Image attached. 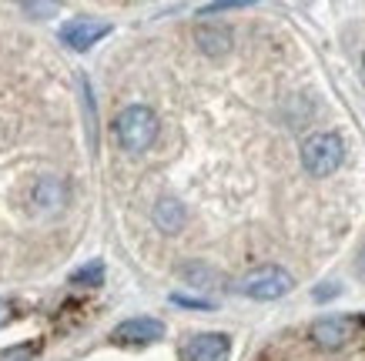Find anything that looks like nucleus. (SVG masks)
I'll use <instances>...</instances> for the list:
<instances>
[{
  "instance_id": "nucleus-1",
  "label": "nucleus",
  "mask_w": 365,
  "mask_h": 361,
  "mask_svg": "<svg viewBox=\"0 0 365 361\" xmlns=\"http://www.w3.org/2000/svg\"><path fill=\"white\" fill-rule=\"evenodd\" d=\"M158 131H161V120H158V114L148 104H128L118 114V120H114L118 144L128 154H144L158 141Z\"/></svg>"
},
{
  "instance_id": "nucleus-13",
  "label": "nucleus",
  "mask_w": 365,
  "mask_h": 361,
  "mask_svg": "<svg viewBox=\"0 0 365 361\" xmlns=\"http://www.w3.org/2000/svg\"><path fill=\"white\" fill-rule=\"evenodd\" d=\"M171 301L181 308H198V311H215V301L208 298H188V295H171Z\"/></svg>"
},
{
  "instance_id": "nucleus-7",
  "label": "nucleus",
  "mask_w": 365,
  "mask_h": 361,
  "mask_svg": "<svg viewBox=\"0 0 365 361\" xmlns=\"http://www.w3.org/2000/svg\"><path fill=\"white\" fill-rule=\"evenodd\" d=\"M232 338L225 331H201L185 345V361H228Z\"/></svg>"
},
{
  "instance_id": "nucleus-11",
  "label": "nucleus",
  "mask_w": 365,
  "mask_h": 361,
  "mask_svg": "<svg viewBox=\"0 0 365 361\" xmlns=\"http://www.w3.org/2000/svg\"><path fill=\"white\" fill-rule=\"evenodd\" d=\"M71 285H78V288H98L104 285V261L101 258H94V261H88L84 268H78V271L71 274Z\"/></svg>"
},
{
  "instance_id": "nucleus-9",
  "label": "nucleus",
  "mask_w": 365,
  "mask_h": 361,
  "mask_svg": "<svg viewBox=\"0 0 365 361\" xmlns=\"http://www.w3.org/2000/svg\"><path fill=\"white\" fill-rule=\"evenodd\" d=\"M151 221L158 224V231L178 234V231L188 224V211H185V204L175 201V197H161V201L155 204V211H151Z\"/></svg>"
},
{
  "instance_id": "nucleus-6",
  "label": "nucleus",
  "mask_w": 365,
  "mask_h": 361,
  "mask_svg": "<svg viewBox=\"0 0 365 361\" xmlns=\"http://www.w3.org/2000/svg\"><path fill=\"white\" fill-rule=\"evenodd\" d=\"M161 338H165V321L148 318V315L128 318V321H121L111 331V341H118V345H155Z\"/></svg>"
},
{
  "instance_id": "nucleus-3",
  "label": "nucleus",
  "mask_w": 365,
  "mask_h": 361,
  "mask_svg": "<svg viewBox=\"0 0 365 361\" xmlns=\"http://www.w3.org/2000/svg\"><path fill=\"white\" fill-rule=\"evenodd\" d=\"M292 288H295V278H292L282 264H262V268L248 271L245 278H238L235 291L245 298H252V301H278V298H285Z\"/></svg>"
},
{
  "instance_id": "nucleus-14",
  "label": "nucleus",
  "mask_w": 365,
  "mask_h": 361,
  "mask_svg": "<svg viewBox=\"0 0 365 361\" xmlns=\"http://www.w3.org/2000/svg\"><path fill=\"white\" fill-rule=\"evenodd\" d=\"M245 4L242 0H222V4H208V7H201V17H208V14H222V11H242Z\"/></svg>"
},
{
  "instance_id": "nucleus-4",
  "label": "nucleus",
  "mask_w": 365,
  "mask_h": 361,
  "mask_svg": "<svg viewBox=\"0 0 365 361\" xmlns=\"http://www.w3.org/2000/svg\"><path fill=\"white\" fill-rule=\"evenodd\" d=\"M355 331H359V321H355V318L329 315V318L312 321L309 341L315 345V348H322V351H339V348H345V345L355 338Z\"/></svg>"
},
{
  "instance_id": "nucleus-10",
  "label": "nucleus",
  "mask_w": 365,
  "mask_h": 361,
  "mask_svg": "<svg viewBox=\"0 0 365 361\" xmlns=\"http://www.w3.org/2000/svg\"><path fill=\"white\" fill-rule=\"evenodd\" d=\"M64 181L61 177H41L37 184H34V201L37 204H44V208H61L64 204Z\"/></svg>"
},
{
  "instance_id": "nucleus-16",
  "label": "nucleus",
  "mask_w": 365,
  "mask_h": 361,
  "mask_svg": "<svg viewBox=\"0 0 365 361\" xmlns=\"http://www.w3.org/2000/svg\"><path fill=\"white\" fill-rule=\"evenodd\" d=\"M7 318H11V308H7V301H0V328L7 325Z\"/></svg>"
},
{
  "instance_id": "nucleus-12",
  "label": "nucleus",
  "mask_w": 365,
  "mask_h": 361,
  "mask_svg": "<svg viewBox=\"0 0 365 361\" xmlns=\"http://www.w3.org/2000/svg\"><path fill=\"white\" fill-rule=\"evenodd\" d=\"M34 345H14V348L0 351V361H31L34 358Z\"/></svg>"
},
{
  "instance_id": "nucleus-5",
  "label": "nucleus",
  "mask_w": 365,
  "mask_h": 361,
  "mask_svg": "<svg viewBox=\"0 0 365 361\" xmlns=\"http://www.w3.org/2000/svg\"><path fill=\"white\" fill-rule=\"evenodd\" d=\"M108 33H111V21L94 17V14H81V17H71V21L61 23V41L71 51H91Z\"/></svg>"
},
{
  "instance_id": "nucleus-8",
  "label": "nucleus",
  "mask_w": 365,
  "mask_h": 361,
  "mask_svg": "<svg viewBox=\"0 0 365 361\" xmlns=\"http://www.w3.org/2000/svg\"><path fill=\"white\" fill-rule=\"evenodd\" d=\"M195 44L208 57H222V54H228V47H232V31L222 27V23H198V27H195Z\"/></svg>"
},
{
  "instance_id": "nucleus-2",
  "label": "nucleus",
  "mask_w": 365,
  "mask_h": 361,
  "mask_svg": "<svg viewBox=\"0 0 365 361\" xmlns=\"http://www.w3.org/2000/svg\"><path fill=\"white\" fill-rule=\"evenodd\" d=\"M345 161V144L335 131H319L302 144V167L309 177H332Z\"/></svg>"
},
{
  "instance_id": "nucleus-15",
  "label": "nucleus",
  "mask_w": 365,
  "mask_h": 361,
  "mask_svg": "<svg viewBox=\"0 0 365 361\" xmlns=\"http://www.w3.org/2000/svg\"><path fill=\"white\" fill-rule=\"evenodd\" d=\"M24 11L27 14H41V17H47V14H57L54 4H24Z\"/></svg>"
}]
</instances>
